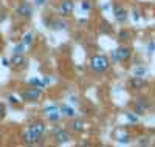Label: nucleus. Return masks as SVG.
Instances as JSON below:
<instances>
[{"instance_id": "f03ea898", "label": "nucleus", "mask_w": 155, "mask_h": 147, "mask_svg": "<svg viewBox=\"0 0 155 147\" xmlns=\"http://www.w3.org/2000/svg\"><path fill=\"white\" fill-rule=\"evenodd\" d=\"M42 96V88H37V87H33V88H28L20 93V98L23 101H36Z\"/></svg>"}, {"instance_id": "a878e982", "label": "nucleus", "mask_w": 155, "mask_h": 147, "mask_svg": "<svg viewBox=\"0 0 155 147\" xmlns=\"http://www.w3.org/2000/svg\"><path fill=\"white\" fill-rule=\"evenodd\" d=\"M132 16H134V20H138V19H140V12L135 9V11L132 12Z\"/></svg>"}, {"instance_id": "2eb2a0df", "label": "nucleus", "mask_w": 155, "mask_h": 147, "mask_svg": "<svg viewBox=\"0 0 155 147\" xmlns=\"http://www.w3.org/2000/svg\"><path fill=\"white\" fill-rule=\"evenodd\" d=\"M47 116H48V119H50V121H53V122L59 121V119L62 118V115H59L56 110H53V112H48V113H47Z\"/></svg>"}, {"instance_id": "dca6fc26", "label": "nucleus", "mask_w": 155, "mask_h": 147, "mask_svg": "<svg viewBox=\"0 0 155 147\" xmlns=\"http://www.w3.org/2000/svg\"><path fill=\"white\" fill-rule=\"evenodd\" d=\"M28 84H30V85H34V87H37V88H44V87H45V84H44L42 81H39V79H36V77L30 79Z\"/></svg>"}, {"instance_id": "393cba45", "label": "nucleus", "mask_w": 155, "mask_h": 147, "mask_svg": "<svg viewBox=\"0 0 155 147\" xmlns=\"http://www.w3.org/2000/svg\"><path fill=\"white\" fill-rule=\"evenodd\" d=\"M3 116H5V105L0 104V118H3Z\"/></svg>"}, {"instance_id": "9d476101", "label": "nucleus", "mask_w": 155, "mask_h": 147, "mask_svg": "<svg viewBox=\"0 0 155 147\" xmlns=\"http://www.w3.org/2000/svg\"><path fill=\"white\" fill-rule=\"evenodd\" d=\"M25 57L22 56V54H14L11 57V60H9V64L12 65V67H17V68H20V67H23L25 65Z\"/></svg>"}, {"instance_id": "0eeeda50", "label": "nucleus", "mask_w": 155, "mask_h": 147, "mask_svg": "<svg viewBox=\"0 0 155 147\" xmlns=\"http://www.w3.org/2000/svg\"><path fill=\"white\" fill-rule=\"evenodd\" d=\"M149 109V102L146 99H137L135 101V113L137 115H143Z\"/></svg>"}, {"instance_id": "39448f33", "label": "nucleus", "mask_w": 155, "mask_h": 147, "mask_svg": "<svg viewBox=\"0 0 155 147\" xmlns=\"http://www.w3.org/2000/svg\"><path fill=\"white\" fill-rule=\"evenodd\" d=\"M74 9V3L71 2V0H64V2L59 5V12L64 16H68L71 14V11Z\"/></svg>"}, {"instance_id": "20e7f679", "label": "nucleus", "mask_w": 155, "mask_h": 147, "mask_svg": "<svg viewBox=\"0 0 155 147\" xmlns=\"http://www.w3.org/2000/svg\"><path fill=\"white\" fill-rule=\"evenodd\" d=\"M17 16L30 19L33 16V8L30 6V3H20V6L17 8Z\"/></svg>"}, {"instance_id": "6ab92c4d", "label": "nucleus", "mask_w": 155, "mask_h": 147, "mask_svg": "<svg viewBox=\"0 0 155 147\" xmlns=\"http://www.w3.org/2000/svg\"><path fill=\"white\" fill-rule=\"evenodd\" d=\"M65 26H67V25H65V23H62L61 20H56V22L53 23V28H54V30H64Z\"/></svg>"}, {"instance_id": "a211bd4d", "label": "nucleus", "mask_w": 155, "mask_h": 147, "mask_svg": "<svg viewBox=\"0 0 155 147\" xmlns=\"http://www.w3.org/2000/svg\"><path fill=\"white\" fill-rule=\"evenodd\" d=\"M126 118H127L130 122H138V116H137V113H130V112H127V113H126Z\"/></svg>"}, {"instance_id": "f3484780", "label": "nucleus", "mask_w": 155, "mask_h": 147, "mask_svg": "<svg viewBox=\"0 0 155 147\" xmlns=\"http://www.w3.org/2000/svg\"><path fill=\"white\" fill-rule=\"evenodd\" d=\"M33 39H34L33 34L28 33V34H25V36H23V42H22V44H23V45H31V44H33Z\"/></svg>"}, {"instance_id": "4468645a", "label": "nucleus", "mask_w": 155, "mask_h": 147, "mask_svg": "<svg viewBox=\"0 0 155 147\" xmlns=\"http://www.w3.org/2000/svg\"><path fill=\"white\" fill-rule=\"evenodd\" d=\"M61 113H62L64 116H68V118H74V116H76L74 110L70 109L68 105H62V107H61Z\"/></svg>"}, {"instance_id": "7ed1b4c3", "label": "nucleus", "mask_w": 155, "mask_h": 147, "mask_svg": "<svg viewBox=\"0 0 155 147\" xmlns=\"http://www.w3.org/2000/svg\"><path fill=\"white\" fill-rule=\"evenodd\" d=\"M28 129L31 130V133L34 135L36 139H41L42 135H44V132H45V126H44V122H41V121H37V122L31 124Z\"/></svg>"}, {"instance_id": "412c9836", "label": "nucleus", "mask_w": 155, "mask_h": 147, "mask_svg": "<svg viewBox=\"0 0 155 147\" xmlns=\"http://www.w3.org/2000/svg\"><path fill=\"white\" fill-rule=\"evenodd\" d=\"M23 48H25V45H23V44H20V45H17V47L14 48V51H12V53H14V54H22Z\"/></svg>"}, {"instance_id": "c756f323", "label": "nucleus", "mask_w": 155, "mask_h": 147, "mask_svg": "<svg viewBox=\"0 0 155 147\" xmlns=\"http://www.w3.org/2000/svg\"><path fill=\"white\" fill-rule=\"evenodd\" d=\"M36 3H37V5H44L45 0H36Z\"/></svg>"}, {"instance_id": "f8f14e48", "label": "nucleus", "mask_w": 155, "mask_h": 147, "mask_svg": "<svg viewBox=\"0 0 155 147\" xmlns=\"http://www.w3.org/2000/svg\"><path fill=\"white\" fill-rule=\"evenodd\" d=\"M23 142L25 144H36L37 142V139L34 138V135L31 133L30 129H27V130H25V133H23Z\"/></svg>"}, {"instance_id": "5701e85b", "label": "nucleus", "mask_w": 155, "mask_h": 147, "mask_svg": "<svg viewBox=\"0 0 155 147\" xmlns=\"http://www.w3.org/2000/svg\"><path fill=\"white\" fill-rule=\"evenodd\" d=\"M8 101H9L11 104H19V99H17L16 96H8Z\"/></svg>"}, {"instance_id": "bb28decb", "label": "nucleus", "mask_w": 155, "mask_h": 147, "mask_svg": "<svg viewBox=\"0 0 155 147\" xmlns=\"http://www.w3.org/2000/svg\"><path fill=\"white\" fill-rule=\"evenodd\" d=\"M2 64H3L5 67H9V65H11V64H9V60H8L6 57H3V59H2Z\"/></svg>"}, {"instance_id": "423d86ee", "label": "nucleus", "mask_w": 155, "mask_h": 147, "mask_svg": "<svg viewBox=\"0 0 155 147\" xmlns=\"http://www.w3.org/2000/svg\"><path fill=\"white\" fill-rule=\"evenodd\" d=\"M113 14H115V19L118 22H124L127 19V11L120 5H113Z\"/></svg>"}, {"instance_id": "4be33fe9", "label": "nucleus", "mask_w": 155, "mask_h": 147, "mask_svg": "<svg viewBox=\"0 0 155 147\" xmlns=\"http://www.w3.org/2000/svg\"><path fill=\"white\" fill-rule=\"evenodd\" d=\"M144 71H146V70L140 67V68H135V70H134V74H135V76H143V74H144Z\"/></svg>"}, {"instance_id": "aec40b11", "label": "nucleus", "mask_w": 155, "mask_h": 147, "mask_svg": "<svg viewBox=\"0 0 155 147\" xmlns=\"http://www.w3.org/2000/svg\"><path fill=\"white\" fill-rule=\"evenodd\" d=\"M92 8H93L92 2H88V0H84V2H82V9H84V11H90Z\"/></svg>"}, {"instance_id": "1a4fd4ad", "label": "nucleus", "mask_w": 155, "mask_h": 147, "mask_svg": "<svg viewBox=\"0 0 155 147\" xmlns=\"http://www.w3.org/2000/svg\"><path fill=\"white\" fill-rule=\"evenodd\" d=\"M146 85V81L141 76H135V77H132L130 79V87L132 88H135V90H140V88H143Z\"/></svg>"}, {"instance_id": "c85d7f7f", "label": "nucleus", "mask_w": 155, "mask_h": 147, "mask_svg": "<svg viewBox=\"0 0 155 147\" xmlns=\"http://www.w3.org/2000/svg\"><path fill=\"white\" fill-rule=\"evenodd\" d=\"M147 50H149V51H153V50H155V44L152 42V44H150V45L147 47Z\"/></svg>"}, {"instance_id": "cd10ccee", "label": "nucleus", "mask_w": 155, "mask_h": 147, "mask_svg": "<svg viewBox=\"0 0 155 147\" xmlns=\"http://www.w3.org/2000/svg\"><path fill=\"white\" fill-rule=\"evenodd\" d=\"M120 37H121V39H127V37H129V33H126V31H123V33L120 34Z\"/></svg>"}, {"instance_id": "f257e3e1", "label": "nucleus", "mask_w": 155, "mask_h": 147, "mask_svg": "<svg viewBox=\"0 0 155 147\" xmlns=\"http://www.w3.org/2000/svg\"><path fill=\"white\" fill-rule=\"evenodd\" d=\"M109 67H110V64H109L106 56L98 54V56H93L92 60H90V68L96 73H104L106 70H109Z\"/></svg>"}, {"instance_id": "6e6552de", "label": "nucleus", "mask_w": 155, "mask_h": 147, "mask_svg": "<svg viewBox=\"0 0 155 147\" xmlns=\"http://www.w3.org/2000/svg\"><path fill=\"white\" fill-rule=\"evenodd\" d=\"M132 54V51L130 48H127V47H120L118 50H116V56H118V60H127L129 57H130Z\"/></svg>"}, {"instance_id": "9b49d317", "label": "nucleus", "mask_w": 155, "mask_h": 147, "mask_svg": "<svg viewBox=\"0 0 155 147\" xmlns=\"http://www.w3.org/2000/svg\"><path fill=\"white\" fill-rule=\"evenodd\" d=\"M56 141H58V144H62V142L70 141V133H68L67 130H58V133H56Z\"/></svg>"}, {"instance_id": "b1692460", "label": "nucleus", "mask_w": 155, "mask_h": 147, "mask_svg": "<svg viewBox=\"0 0 155 147\" xmlns=\"http://www.w3.org/2000/svg\"><path fill=\"white\" fill-rule=\"evenodd\" d=\"M120 142H129V135H124V136H120L118 138Z\"/></svg>"}, {"instance_id": "ddd939ff", "label": "nucleus", "mask_w": 155, "mask_h": 147, "mask_svg": "<svg viewBox=\"0 0 155 147\" xmlns=\"http://www.w3.org/2000/svg\"><path fill=\"white\" fill-rule=\"evenodd\" d=\"M71 129H73L76 133H81V132H84L85 124H84L82 121H79V119H74V121L71 122Z\"/></svg>"}]
</instances>
